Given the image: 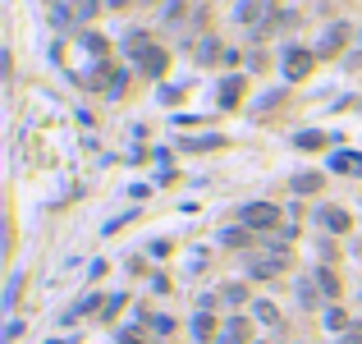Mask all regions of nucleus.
Wrapping results in <instances>:
<instances>
[{
  "instance_id": "nucleus-1",
  "label": "nucleus",
  "mask_w": 362,
  "mask_h": 344,
  "mask_svg": "<svg viewBox=\"0 0 362 344\" xmlns=\"http://www.w3.org/2000/svg\"><path fill=\"white\" fill-rule=\"evenodd\" d=\"M243 225L257 230V234H271V230H280V207H271V202H248V207H243Z\"/></svg>"
},
{
  "instance_id": "nucleus-2",
  "label": "nucleus",
  "mask_w": 362,
  "mask_h": 344,
  "mask_svg": "<svg viewBox=\"0 0 362 344\" xmlns=\"http://www.w3.org/2000/svg\"><path fill=\"white\" fill-rule=\"evenodd\" d=\"M312 60H317L312 51H289V56H285V78H289V83L307 78V74H312Z\"/></svg>"
},
{
  "instance_id": "nucleus-3",
  "label": "nucleus",
  "mask_w": 362,
  "mask_h": 344,
  "mask_svg": "<svg viewBox=\"0 0 362 344\" xmlns=\"http://www.w3.org/2000/svg\"><path fill=\"white\" fill-rule=\"evenodd\" d=\"M138 64H142V74L161 78V74H166V64H170V56L161 51V46H142V51H138Z\"/></svg>"
},
{
  "instance_id": "nucleus-4",
  "label": "nucleus",
  "mask_w": 362,
  "mask_h": 344,
  "mask_svg": "<svg viewBox=\"0 0 362 344\" xmlns=\"http://www.w3.org/2000/svg\"><path fill=\"white\" fill-rule=\"evenodd\" d=\"M344 42H348V28H344V23H335V28H326V32H321L317 56H339V51H344Z\"/></svg>"
},
{
  "instance_id": "nucleus-5",
  "label": "nucleus",
  "mask_w": 362,
  "mask_h": 344,
  "mask_svg": "<svg viewBox=\"0 0 362 344\" xmlns=\"http://www.w3.org/2000/svg\"><path fill=\"white\" fill-rule=\"evenodd\" d=\"M248 335H253V321H248V317H229V321H225V330H220V340H216V344H243Z\"/></svg>"
},
{
  "instance_id": "nucleus-6",
  "label": "nucleus",
  "mask_w": 362,
  "mask_h": 344,
  "mask_svg": "<svg viewBox=\"0 0 362 344\" xmlns=\"http://www.w3.org/2000/svg\"><path fill=\"white\" fill-rule=\"evenodd\" d=\"M193 335H197L202 344H216V340H220V330H216V317H211V308H202V312L193 317Z\"/></svg>"
},
{
  "instance_id": "nucleus-7",
  "label": "nucleus",
  "mask_w": 362,
  "mask_h": 344,
  "mask_svg": "<svg viewBox=\"0 0 362 344\" xmlns=\"http://www.w3.org/2000/svg\"><path fill=\"white\" fill-rule=\"evenodd\" d=\"M317 221L326 225L331 234H344V230H348V211H339V207H321V216H317Z\"/></svg>"
},
{
  "instance_id": "nucleus-8",
  "label": "nucleus",
  "mask_w": 362,
  "mask_h": 344,
  "mask_svg": "<svg viewBox=\"0 0 362 344\" xmlns=\"http://www.w3.org/2000/svg\"><path fill=\"white\" fill-rule=\"evenodd\" d=\"M321 184H326V175H317V170H302V175H294V193H321Z\"/></svg>"
},
{
  "instance_id": "nucleus-9",
  "label": "nucleus",
  "mask_w": 362,
  "mask_h": 344,
  "mask_svg": "<svg viewBox=\"0 0 362 344\" xmlns=\"http://www.w3.org/2000/svg\"><path fill=\"white\" fill-rule=\"evenodd\" d=\"M331 170H339V175H362V156L358 151H339V156H331Z\"/></svg>"
},
{
  "instance_id": "nucleus-10",
  "label": "nucleus",
  "mask_w": 362,
  "mask_h": 344,
  "mask_svg": "<svg viewBox=\"0 0 362 344\" xmlns=\"http://www.w3.org/2000/svg\"><path fill=\"white\" fill-rule=\"evenodd\" d=\"M239 97H243V78H225V83H220V92H216V101L225 106H239Z\"/></svg>"
},
{
  "instance_id": "nucleus-11",
  "label": "nucleus",
  "mask_w": 362,
  "mask_h": 344,
  "mask_svg": "<svg viewBox=\"0 0 362 344\" xmlns=\"http://www.w3.org/2000/svg\"><path fill=\"white\" fill-rule=\"evenodd\" d=\"M294 147H302V151H317V147H331V138H326V134H317V129H307V134H294Z\"/></svg>"
},
{
  "instance_id": "nucleus-12",
  "label": "nucleus",
  "mask_w": 362,
  "mask_h": 344,
  "mask_svg": "<svg viewBox=\"0 0 362 344\" xmlns=\"http://www.w3.org/2000/svg\"><path fill=\"white\" fill-rule=\"evenodd\" d=\"M257 321H261V326H280V308H275V303H266V299H257Z\"/></svg>"
},
{
  "instance_id": "nucleus-13",
  "label": "nucleus",
  "mask_w": 362,
  "mask_h": 344,
  "mask_svg": "<svg viewBox=\"0 0 362 344\" xmlns=\"http://www.w3.org/2000/svg\"><path fill=\"white\" fill-rule=\"evenodd\" d=\"M317 284H321V294H326V299H335V294H339V280H335V271H326V267L317 271Z\"/></svg>"
},
{
  "instance_id": "nucleus-14",
  "label": "nucleus",
  "mask_w": 362,
  "mask_h": 344,
  "mask_svg": "<svg viewBox=\"0 0 362 344\" xmlns=\"http://www.w3.org/2000/svg\"><path fill=\"white\" fill-rule=\"evenodd\" d=\"M216 56H220V42H216V37H207V42L197 46V60L202 64H216Z\"/></svg>"
},
{
  "instance_id": "nucleus-15",
  "label": "nucleus",
  "mask_w": 362,
  "mask_h": 344,
  "mask_svg": "<svg viewBox=\"0 0 362 344\" xmlns=\"http://www.w3.org/2000/svg\"><path fill=\"white\" fill-rule=\"evenodd\" d=\"M326 326L331 330H348V312L344 308H326Z\"/></svg>"
},
{
  "instance_id": "nucleus-16",
  "label": "nucleus",
  "mask_w": 362,
  "mask_h": 344,
  "mask_svg": "<svg viewBox=\"0 0 362 344\" xmlns=\"http://www.w3.org/2000/svg\"><path fill=\"white\" fill-rule=\"evenodd\" d=\"M248 239H253V234H248V225H243V230H225V234H220V243H229V248H243Z\"/></svg>"
},
{
  "instance_id": "nucleus-17",
  "label": "nucleus",
  "mask_w": 362,
  "mask_h": 344,
  "mask_svg": "<svg viewBox=\"0 0 362 344\" xmlns=\"http://www.w3.org/2000/svg\"><path fill=\"white\" fill-rule=\"evenodd\" d=\"M298 303L302 308H317V289H312V280H298Z\"/></svg>"
},
{
  "instance_id": "nucleus-18",
  "label": "nucleus",
  "mask_w": 362,
  "mask_h": 344,
  "mask_svg": "<svg viewBox=\"0 0 362 344\" xmlns=\"http://www.w3.org/2000/svg\"><path fill=\"white\" fill-rule=\"evenodd\" d=\"M225 303H248V289L243 284H225Z\"/></svg>"
},
{
  "instance_id": "nucleus-19",
  "label": "nucleus",
  "mask_w": 362,
  "mask_h": 344,
  "mask_svg": "<svg viewBox=\"0 0 362 344\" xmlns=\"http://www.w3.org/2000/svg\"><path fill=\"white\" fill-rule=\"evenodd\" d=\"M96 303H101V299H96V294H88V299H83V303H74V312H69V321H74V317H83V312H92Z\"/></svg>"
},
{
  "instance_id": "nucleus-20",
  "label": "nucleus",
  "mask_w": 362,
  "mask_h": 344,
  "mask_svg": "<svg viewBox=\"0 0 362 344\" xmlns=\"http://www.w3.org/2000/svg\"><path fill=\"white\" fill-rule=\"evenodd\" d=\"M188 151H207V147H220V138H193V143H183Z\"/></svg>"
},
{
  "instance_id": "nucleus-21",
  "label": "nucleus",
  "mask_w": 362,
  "mask_h": 344,
  "mask_svg": "<svg viewBox=\"0 0 362 344\" xmlns=\"http://www.w3.org/2000/svg\"><path fill=\"white\" fill-rule=\"evenodd\" d=\"M261 14H266V10H261V5H253V0H248V5L239 10V19H243V23H253V19H261Z\"/></svg>"
},
{
  "instance_id": "nucleus-22",
  "label": "nucleus",
  "mask_w": 362,
  "mask_h": 344,
  "mask_svg": "<svg viewBox=\"0 0 362 344\" xmlns=\"http://www.w3.org/2000/svg\"><path fill=\"white\" fill-rule=\"evenodd\" d=\"M151 330H156V335H174V321H170V317H156Z\"/></svg>"
},
{
  "instance_id": "nucleus-23",
  "label": "nucleus",
  "mask_w": 362,
  "mask_h": 344,
  "mask_svg": "<svg viewBox=\"0 0 362 344\" xmlns=\"http://www.w3.org/2000/svg\"><path fill=\"white\" fill-rule=\"evenodd\" d=\"M344 344H362V326H348L344 330Z\"/></svg>"
},
{
  "instance_id": "nucleus-24",
  "label": "nucleus",
  "mask_w": 362,
  "mask_h": 344,
  "mask_svg": "<svg viewBox=\"0 0 362 344\" xmlns=\"http://www.w3.org/2000/svg\"><path fill=\"white\" fill-rule=\"evenodd\" d=\"M120 344H142V330H124V335H120Z\"/></svg>"
}]
</instances>
